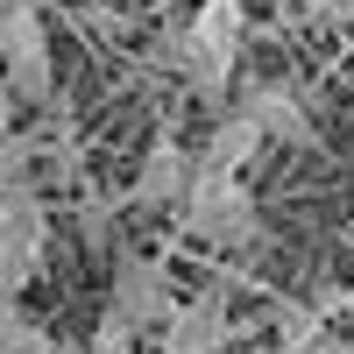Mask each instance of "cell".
Instances as JSON below:
<instances>
[{
    "label": "cell",
    "instance_id": "1",
    "mask_svg": "<svg viewBox=\"0 0 354 354\" xmlns=\"http://www.w3.org/2000/svg\"><path fill=\"white\" fill-rule=\"evenodd\" d=\"M241 43H248V0H198L192 21H170L156 36V57L185 78L192 100L220 113L234 71H241Z\"/></svg>",
    "mask_w": 354,
    "mask_h": 354
},
{
    "label": "cell",
    "instance_id": "2",
    "mask_svg": "<svg viewBox=\"0 0 354 354\" xmlns=\"http://www.w3.org/2000/svg\"><path fill=\"white\" fill-rule=\"evenodd\" d=\"M177 227H185L192 241L220 248V255H248V248L262 241V205H255V192H248V177H213V170L192 163Z\"/></svg>",
    "mask_w": 354,
    "mask_h": 354
},
{
    "label": "cell",
    "instance_id": "3",
    "mask_svg": "<svg viewBox=\"0 0 354 354\" xmlns=\"http://www.w3.org/2000/svg\"><path fill=\"white\" fill-rule=\"evenodd\" d=\"M0 93L15 106H57V50L36 0H0Z\"/></svg>",
    "mask_w": 354,
    "mask_h": 354
},
{
    "label": "cell",
    "instance_id": "4",
    "mask_svg": "<svg viewBox=\"0 0 354 354\" xmlns=\"http://www.w3.org/2000/svg\"><path fill=\"white\" fill-rule=\"evenodd\" d=\"M50 262V205L43 192H0V298H21Z\"/></svg>",
    "mask_w": 354,
    "mask_h": 354
},
{
    "label": "cell",
    "instance_id": "5",
    "mask_svg": "<svg viewBox=\"0 0 354 354\" xmlns=\"http://www.w3.org/2000/svg\"><path fill=\"white\" fill-rule=\"evenodd\" d=\"M106 312L128 319L135 333H163L170 312H177V283H170V262L163 255H142V248H121L113 255V290H106Z\"/></svg>",
    "mask_w": 354,
    "mask_h": 354
},
{
    "label": "cell",
    "instance_id": "6",
    "mask_svg": "<svg viewBox=\"0 0 354 354\" xmlns=\"http://www.w3.org/2000/svg\"><path fill=\"white\" fill-rule=\"evenodd\" d=\"M234 277H213L205 290H192V298H177L170 326L156 333V354H227L234 340Z\"/></svg>",
    "mask_w": 354,
    "mask_h": 354
},
{
    "label": "cell",
    "instance_id": "7",
    "mask_svg": "<svg viewBox=\"0 0 354 354\" xmlns=\"http://www.w3.org/2000/svg\"><path fill=\"white\" fill-rule=\"evenodd\" d=\"M185 185H192V142L163 121L149 135V149H142V170H135L128 198L149 205V213H177V205H185Z\"/></svg>",
    "mask_w": 354,
    "mask_h": 354
},
{
    "label": "cell",
    "instance_id": "8",
    "mask_svg": "<svg viewBox=\"0 0 354 354\" xmlns=\"http://www.w3.org/2000/svg\"><path fill=\"white\" fill-rule=\"evenodd\" d=\"M248 121L262 128V142H290V149H319V121L305 113V93L290 78H248L241 85Z\"/></svg>",
    "mask_w": 354,
    "mask_h": 354
},
{
    "label": "cell",
    "instance_id": "9",
    "mask_svg": "<svg viewBox=\"0 0 354 354\" xmlns=\"http://www.w3.org/2000/svg\"><path fill=\"white\" fill-rule=\"evenodd\" d=\"M262 156V128L248 121V106L241 100H227L213 113V128H205V149L192 156L198 170H213V177H248V163Z\"/></svg>",
    "mask_w": 354,
    "mask_h": 354
},
{
    "label": "cell",
    "instance_id": "10",
    "mask_svg": "<svg viewBox=\"0 0 354 354\" xmlns=\"http://www.w3.org/2000/svg\"><path fill=\"white\" fill-rule=\"evenodd\" d=\"M270 319H277V347L283 354H326L333 347V326L312 312V298H277Z\"/></svg>",
    "mask_w": 354,
    "mask_h": 354
},
{
    "label": "cell",
    "instance_id": "11",
    "mask_svg": "<svg viewBox=\"0 0 354 354\" xmlns=\"http://www.w3.org/2000/svg\"><path fill=\"white\" fill-rule=\"evenodd\" d=\"M0 354H57L50 326H43L21 298H0Z\"/></svg>",
    "mask_w": 354,
    "mask_h": 354
},
{
    "label": "cell",
    "instance_id": "12",
    "mask_svg": "<svg viewBox=\"0 0 354 354\" xmlns=\"http://www.w3.org/2000/svg\"><path fill=\"white\" fill-rule=\"evenodd\" d=\"M135 347H142V333L128 326V319L100 312V319H93V333H85V347H78V354H135Z\"/></svg>",
    "mask_w": 354,
    "mask_h": 354
},
{
    "label": "cell",
    "instance_id": "13",
    "mask_svg": "<svg viewBox=\"0 0 354 354\" xmlns=\"http://www.w3.org/2000/svg\"><path fill=\"white\" fill-rule=\"evenodd\" d=\"M78 227H85V241H93V248H106V241H113V205H106V198H85Z\"/></svg>",
    "mask_w": 354,
    "mask_h": 354
},
{
    "label": "cell",
    "instance_id": "14",
    "mask_svg": "<svg viewBox=\"0 0 354 354\" xmlns=\"http://www.w3.org/2000/svg\"><path fill=\"white\" fill-rule=\"evenodd\" d=\"M15 135H21V106H15L8 93H0V149H8V142H15Z\"/></svg>",
    "mask_w": 354,
    "mask_h": 354
},
{
    "label": "cell",
    "instance_id": "15",
    "mask_svg": "<svg viewBox=\"0 0 354 354\" xmlns=\"http://www.w3.org/2000/svg\"><path fill=\"white\" fill-rule=\"evenodd\" d=\"M333 21H340L347 36H354V0H333Z\"/></svg>",
    "mask_w": 354,
    "mask_h": 354
},
{
    "label": "cell",
    "instance_id": "16",
    "mask_svg": "<svg viewBox=\"0 0 354 354\" xmlns=\"http://www.w3.org/2000/svg\"><path fill=\"white\" fill-rule=\"evenodd\" d=\"M340 319H354V283H340Z\"/></svg>",
    "mask_w": 354,
    "mask_h": 354
},
{
    "label": "cell",
    "instance_id": "17",
    "mask_svg": "<svg viewBox=\"0 0 354 354\" xmlns=\"http://www.w3.org/2000/svg\"><path fill=\"white\" fill-rule=\"evenodd\" d=\"M347 248H354V220H347Z\"/></svg>",
    "mask_w": 354,
    "mask_h": 354
}]
</instances>
